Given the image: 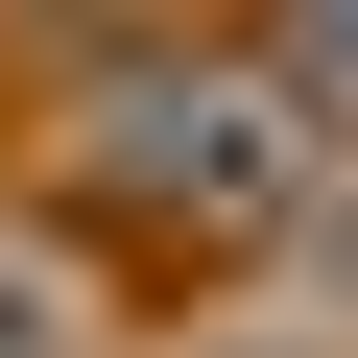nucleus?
<instances>
[{
	"label": "nucleus",
	"instance_id": "f257e3e1",
	"mask_svg": "<svg viewBox=\"0 0 358 358\" xmlns=\"http://www.w3.org/2000/svg\"><path fill=\"white\" fill-rule=\"evenodd\" d=\"M287 167H310L287 48H96L72 72V192L143 215V239H263Z\"/></svg>",
	"mask_w": 358,
	"mask_h": 358
},
{
	"label": "nucleus",
	"instance_id": "f03ea898",
	"mask_svg": "<svg viewBox=\"0 0 358 358\" xmlns=\"http://www.w3.org/2000/svg\"><path fill=\"white\" fill-rule=\"evenodd\" d=\"M0 358H96V310H72V287H48L24 239H0Z\"/></svg>",
	"mask_w": 358,
	"mask_h": 358
},
{
	"label": "nucleus",
	"instance_id": "7ed1b4c3",
	"mask_svg": "<svg viewBox=\"0 0 358 358\" xmlns=\"http://www.w3.org/2000/svg\"><path fill=\"white\" fill-rule=\"evenodd\" d=\"M287 120H310V143H358V24H287Z\"/></svg>",
	"mask_w": 358,
	"mask_h": 358
},
{
	"label": "nucleus",
	"instance_id": "20e7f679",
	"mask_svg": "<svg viewBox=\"0 0 358 358\" xmlns=\"http://www.w3.org/2000/svg\"><path fill=\"white\" fill-rule=\"evenodd\" d=\"M239 358H358V334H334V310H310V334H239Z\"/></svg>",
	"mask_w": 358,
	"mask_h": 358
}]
</instances>
